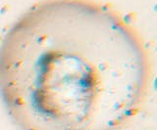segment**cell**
<instances>
[{"label":"cell","mask_w":157,"mask_h":130,"mask_svg":"<svg viewBox=\"0 0 157 130\" xmlns=\"http://www.w3.org/2000/svg\"><path fill=\"white\" fill-rule=\"evenodd\" d=\"M148 74L132 27L81 0L34 8L0 49V93L23 130H119L139 110Z\"/></svg>","instance_id":"6da1fadb"}]
</instances>
